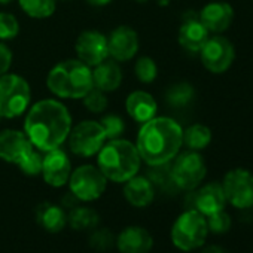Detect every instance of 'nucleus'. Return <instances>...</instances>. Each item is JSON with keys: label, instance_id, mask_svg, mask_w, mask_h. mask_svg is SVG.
<instances>
[{"label": "nucleus", "instance_id": "obj_1", "mask_svg": "<svg viewBox=\"0 0 253 253\" xmlns=\"http://www.w3.org/2000/svg\"><path fill=\"white\" fill-rule=\"evenodd\" d=\"M72 130V116L67 107L54 98L38 101L29 109L24 121V133L32 145L48 152L60 148Z\"/></svg>", "mask_w": 253, "mask_h": 253}, {"label": "nucleus", "instance_id": "obj_2", "mask_svg": "<svg viewBox=\"0 0 253 253\" xmlns=\"http://www.w3.org/2000/svg\"><path fill=\"white\" fill-rule=\"evenodd\" d=\"M183 145L182 126L171 118L155 116L142 124L136 148L142 161L160 167L171 161Z\"/></svg>", "mask_w": 253, "mask_h": 253}, {"label": "nucleus", "instance_id": "obj_3", "mask_svg": "<svg viewBox=\"0 0 253 253\" xmlns=\"http://www.w3.org/2000/svg\"><path fill=\"white\" fill-rule=\"evenodd\" d=\"M97 167L107 180L124 183L140 170L142 158L136 145L124 139H113L103 145L97 154Z\"/></svg>", "mask_w": 253, "mask_h": 253}, {"label": "nucleus", "instance_id": "obj_4", "mask_svg": "<svg viewBox=\"0 0 253 253\" xmlns=\"http://www.w3.org/2000/svg\"><path fill=\"white\" fill-rule=\"evenodd\" d=\"M48 89L60 98H84L92 88L91 67L81 60H66L55 64L46 78Z\"/></svg>", "mask_w": 253, "mask_h": 253}, {"label": "nucleus", "instance_id": "obj_5", "mask_svg": "<svg viewBox=\"0 0 253 253\" xmlns=\"http://www.w3.org/2000/svg\"><path fill=\"white\" fill-rule=\"evenodd\" d=\"M32 89L29 82L15 73H5L0 76V116L18 118L30 104Z\"/></svg>", "mask_w": 253, "mask_h": 253}, {"label": "nucleus", "instance_id": "obj_6", "mask_svg": "<svg viewBox=\"0 0 253 253\" xmlns=\"http://www.w3.org/2000/svg\"><path fill=\"white\" fill-rule=\"evenodd\" d=\"M207 234L209 228L206 216L201 214L198 210L191 209L176 219L171 228V241L177 249L183 252H191L206 243Z\"/></svg>", "mask_w": 253, "mask_h": 253}, {"label": "nucleus", "instance_id": "obj_7", "mask_svg": "<svg viewBox=\"0 0 253 253\" xmlns=\"http://www.w3.org/2000/svg\"><path fill=\"white\" fill-rule=\"evenodd\" d=\"M67 140L69 148L75 155L89 158L98 154V151L106 143L107 137L100 122L82 121L72 126Z\"/></svg>", "mask_w": 253, "mask_h": 253}, {"label": "nucleus", "instance_id": "obj_8", "mask_svg": "<svg viewBox=\"0 0 253 253\" xmlns=\"http://www.w3.org/2000/svg\"><path fill=\"white\" fill-rule=\"evenodd\" d=\"M173 167L170 170L171 182L185 191L195 189L206 177L207 169L203 157L197 151H188L174 157Z\"/></svg>", "mask_w": 253, "mask_h": 253}, {"label": "nucleus", "instance_id": "obj_9", "mask_svg": "<svg viewBox=\"0 0 253 253\" xmlns=\"http://www.w3.org/2000/svg\"><path fill=\"white\" fill-rule=\"evenodd\" d=\"M107 179L95 166H81L69 177L70 192L79 201H94L106 191Z\"/></svg>", "mask_w": 253, "mask_h": 253}, {"label": "nucleus", "instance_id": "obj_10", "mask_svg": "<svg viewBox=\"0 0 253 253\" xmlns=\"http://www.w3.org/2000/svg\"><path fill=\"white\" fill-rule=\"evenodd\" d=\"M226 201L237 209L253 207V174L244 169H235L226 173L222 183Z\"/></svg>", "mask_w": 253, "mask_h": 253}, {"label": "nucleus", "instance_id": "obj_11", "mask_svg": "<svg viewBox=\"0 0 253 253\" xmlns=\"http://www.w3.org/2000/svg\"><path fill=\"white\" fill-rule=\"evenodd\" d=\"M203 66L211 73H223L226 72L235 58L234 45L223 36L209 38L204 46L200 51Z\"/></svg>", "mask_w": 253, "mask_h": 253}, {"label": "nucleus", "instance_id": "obj_12", "mask_svg": "<svg viewBox=\"0 0 253 253\" xmlns=\"http://www.w3.org/2000/svg\"><path fill=\"white\" fill-rule=\"evenodd\" d=\"M78 60L88 67H95L109 58L107 38L97 30H85L79 35L75 43Z\"/></svg>", "mask_w": 253, "mask_h": 253}, {"label": "nucleus", "instance_id": "obj_13", "mask_svg": "<svg viewBox=\"0 0 253 253\" xmlns=\"http://www.w3.org/2000/svg\"><path fill=\"white\" fill-rule=\"evenodd\" d=\"M109 57L115 61H130L139 51V35L128 26H118L107 38Z\"/></svg>", "mask_w": 253, "mask_h": 253}, {"label": "nucleus", "instance_id": "obj_14", "mask_svg": "<svg viewBox=\"0 0 253 253\" xmlns=\"http://www.w3.org/2000/svg\"><path fill=\"white\" fill-rule=\"evenodd\" d=\"M70 174H72V164L67 154L60 148L48 151L42 161L43 180L54 188H60L69 182Z\"/></svg>", "mask_w": 253, "mask_h": 253}, {"label": "nucleus", "instance_id": "obj_15", "mask_svg": "<svg viewBox=\"0 0 253 253\" xmlns=\"http://www.w3.org/2000/svg\"><path fill=\"white\" fill-rule=\"evenodd\" d=\"M33 149L35 146L26 133L18 130L0 131V160L18 166Z\"/></svg>", "mask_w": 253, "mask_h": 253}, {"label": "nucleus", "instance_id": "obj_16", "mask_svg": "<svg viewBox=\"0 0 253 253\" xmlns=\"http://www.w3.org/2000/svg\"><path fill=\"white\" fill-rule=\"evenodd\" d=\"M232 20L234 9L226 2H211L200 12V21L209 30V33H223L229 29Z\"/></svg>", "mask_w": 253, "mask_h": 253}, {"label": "nucleus", "instance_id": "obj_17", "mask_svg": "<svg viewBox=\"0 0 253 253\" xmlns=\"http://www.w3.org/2000/svg\"><path fill=\"white\" fill-rule=\"evenodd\" d=\"M152 246V235L140 226L125 228L116 238V247L121 253H149Z\"/></svg>", "mask_w": 253, "mask_h": 253}, {"label": "nucleus", "instance_id": "obj_18", "mask_svg": "<svg viewBox=\"0 0 253 253\" xmlns=\"http://www.w3.org/2000/svg\"><path fill=\"white\" fill-rule=\"evenodd\" d=\"M125 109L130 118H133L139 124H145L157 116L158 104L149 92L137 89L126 97Z\"/></svg>", "mask_w": 253, "mask_h": 253}, {"label": "nucleus", "instance_id": "obj_19", "mask_svg": "<svg viewBox=\"0 0 253 253\" xmlns=\"http://www.w3.org/2000/svg\"><path fill=\"white\" fill-rule=\"evenodd\" d=\"M226 197L223 192L222 185L219 183H209L203 186L194 198V209L198 210L204 216H210L216 211L225 210Z\"/></svg>", "mask_w": 253, "mask_h": 253}, {"label": "nucleus", "instance_id": "obj_20", "mask_svg": "<svg viewBox=\"0 0 253 253\" xmlns=\"http://www.w3.org/2000/svg\"><path fill=\"white\" fill-rule=\"evenodd\" d=\"M92 73V86L103 91L112 92L121 86L122 82V70L115 60H104L103 63L97 64Z\"/></svg>", "mask_w": 253, "mask_h": 253}, {"label": "nucleus", "instance_id": "obj_21", "mask_svg": "<svg viewBox=\"0 0 253 253\" xmlns=\"http://www.w3.org/2000/svg\"><path fill=\"white\" fill-rule=\"evenodd\" d=\"M124 195L131 206L134 207H146L155 198V188L152 182L143 176H133L125 182Z\"/></svg>", "mask_w": 253, "mask_h": 253}, {"label": "nucleus", "instance_id": "obj_22", "mask_svg": "<svg viewBox=\"0 0 253 253\" xmlns=\"http://www.w3.org/2000/svg\"><path fill=\"white\" fill-rule=\"evenodd\" d=\"M209 30L200 20H188L179 30V43L191 52H200L209 39Z\"/></svg>", "mask_w": 253, "mask_h": 253}, {"label": "nucleus", "instance_id": "obj_23", "mask_svg": "<svg viewBox=\"0 0 253 253\" xmlns=\"http://www.w3.org/2000/svg\"><path fill=\"white\" fill-rule=\"evenodd\" d=\"M38 222L49 232L61 231L67 223L64 210L55 204L43 203L38 207Z\"/></svg>", "mask_w": 253, "mask_h": 253}, {"label": "nucleus", "instance_id": "obj_24", "mask_svg": "<svg viewBox=\"0 0 253 253\" xmlns=\"http://www.w3.org/2000/svg\"><path fill=\"white\" fill-rule=\"evenodd\" d=\"M211 142V131L203 124H194L183 131V143L191 151H201Z\"/></svg>", "mask_w": 253, "mask_h": 253}, {"label": "nucleus", "instance_id": "obj_25", "mask_svg": "<svg viewBox=\"0 0 253 253\" xmlns=\"http://www.w3.org/2000/svg\"><path fill=\"white\" fill-rule=\"evenodd\" d=\"M98 219L100 217L95 210L89 207H75L67 216V223L76 231H84L97 226Z\"/></svg>", "mask_w": 253, "mask_h": 253}, {"label": "nucleus", "instance_id": "obj_26", "mask_svg": "<svg viewBox=\"0 0 253 253\" xmlns=\"http://www.w3.org/2000/svg\"><path fill=\"white\" fill-rule=\"evenodd\" d=\"M21 9L32 18H49L57 8V0H18Z\"/></svg>", "mask_w": 253, "mask_h": 253}, {"label": "nucleus", "instance_id": "obj_27", "mask_svg": "<svg viewBox=\"0 0 253 253\" xmlns=\"http://www.w3.org/2000/svg\"><path fill=\"white\" fill-rule=\"evenodd\" d=\"M194 95H195V91L189 84L179 82L169 88L166 94V100L173 107H185L192 101Z\"/></svg>", "mask_w": 253, "mask_h": 253}, {"label": "nucleus", "instance_id": "obj_28", "mask_svg": "<svg viewBox=\"0 0 253 253\" xmlns=\"http://www.w3.org/2000/svg\"><path fill=\"white\" fill-rule=\"evenodd\" d=\"M134 73L137 79L143 84H151L158 76L157 63L151 57H140L134 64Z\"/></svg>", "mask_w": 253, "mask_h": 253}, {"label": "nucleus", "instance_id": "obj_29", "mask_svg": "<svg viewBox=\"0 0 253 253\" xmlns=\"http://www.w3.org/2000/svg\"><path fill=\"white\" fill-rule=\"evenodd\" d=\"M100 124H101L103 130L106 133L107 140L121 139V136L125 131V122H124V119L121 116H118V115H113V113L103 116Z\"/></svg>", "mask_w": 253, "mask_h": 253}, {"label": "nucleus", "instance_id": "obj_30", "mask_svg": "<svg viewBox=\"0 0 253 253\" xmlns=\"http://www.w3.org/2000/svg\"><path fill=\"white\" fill-rule=\"evenodd\" d=\"M82 100H84V106L92 113H101L109 106V100L106 97V92H103L94 86L85 94V97Z\"/></svg>", "mask_w": 253, "mask_h": 253}, {"label": "nucleus", "instance_id": "obj_31", "mask_svg": "<svg viewBox=\"0 0 253 253\" xmlns=\"http://www.w3.org/2000/svg\"><path fill=\"white\" fill-rule=\"evenodd\" d=\"M20 33L18 20L8 12H0V41H12Z\"/></svg>", "mask_w": 253, "mask_h": 253}, {"label": "nucleus", "instance_id": "obj_32", "mask_svg": "<svg viewBox=\"0 0 253 253\" xmlns=\"http://www.w3.org/2000/svg\"><path fill=\"white\" fill-rule=\"evenodd\" d=\"M206 220H207L209 231H211L214 234H223L231 228V217L225 210H220L210 216H206Z\"/></svg>", "mask_w": 253, "mask_h": 253}, {"label": "nucleus", "instance_id": "obj_33", "mask_svg": "<svg viewBox=\"0 0 253 253\" xmlns=\"http://www.w3.org/2000/svg\"><path fill=\"white\" fill-rule=\"evenodd\" d=\"M42 161H43V157L36 151L33 149L20 164V170L27 174V176H36V174H41L42 173Z\"/></svg>", "mask_w": 253, "mask_h": 253}, {"label": "nucleus", "instance_id": "obj_34", "mask_svg": "<svg viewBox=\"0 0 253 253\" xmlns=\"http://www.w3.org/2000/svg\"><path fill=\"white\" fill-rule=\"evenodd\" d=\"M113 244V235L107 229H97L89 237V246L97 250H107Z\"/></svg>", "mask_w": 253, "mask_h": 253}, {"label": "nucleus", "instance_id": "obj_35", "mask_svg": "<svg viewBox=\"0 0 253 253\" xmlns=\"http://www.w3.org/2000/svg\"><path fill=\"white\" fill-rule=\"evenodd\" d=\"M11 66H12V52L2 41H0V76L8 73Z\"/></svg>", "mask_w": 253, "mask_h": 253}, {"label": "nucleus", "instance_id": "obj_36", "mask_svg": "<svg viewBox=\"0 0 253 253\" xmlns=\"http://www.w3.org/2000/svg\"><path fill=\"white\" fill-rule=\"evenodd\" d=\"M203 253H228L223 247H219V246H209L204 249Z\"/></svg>", "mask_w": 253, "mask_h": 253}, {"label": "nucleus", "instance_id": "obj_37", "mask_svg": "<svg viewBox=\"0 0 253 253\" xmlns=\"http://www.w3.org/2000/svg\"><path fill=\"white\" fill-rule=\"evenodd\" d=\"M86 2L92 6H106L112 2V0H86Z\"/></svg>", "mask_w": 253, "mask_h": 253}, {"label": "nucleus", "instance_id": "obj_38", "mask_svg": "<svg viewBox=\"0 0 253 253\" xmlns=\"http://www.w3.org/2000/svg\"><path fill=\"white\" fill-rule=\"evenodd\" d=\"M9 2H12V0H0V5H8Z\"/></svg>", "mask_w": 253, "mask_h": 253}, {"label": "nucleus", "instance_id": "obj_39", "mask_svg": "<svg viewBox=\"0 0 253 253\" xmlns=\"http://www.w3.org/2000/svg\"><path fill=\"white\" fill-rule=\"evenodd\" d=\"M137 2H140V3H143V2H145V0H137Z\"/></svg>", "mask_w": 253, "mask_h": 253}, {"label": "nucleus", "instance_id": "obj_40", "mask_svg": "<svg viewBox=\"0 0 253 253\" xmlns=\"http://www.w3.org/2000/svg\"><path fill=\"white\" fill-rule=\"evenodd\" d=\"M0 118H2V116H0Z\"/></svg>", "mask_w": 253, "mask_h": 253}]
</instances>
